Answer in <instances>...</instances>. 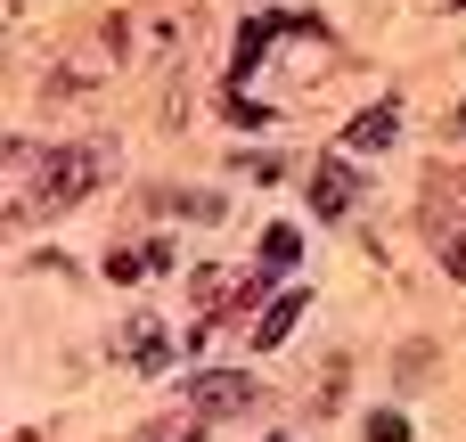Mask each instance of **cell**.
I'll list each match as a JSON object with an SVG mask.
<instances>
[{
	"label": "cell",
	"instance_id": "6da1fadb",
	"mask_svg": "<svg viewBox=\"0 0 466 442\" xmlns=\"http://www.w3.org/2000/svg\"><path fill=\"white\" fill-rule=\"evenodd\" d=\"M106 164H115V148H106V139L41 156V180H33V221H49V213H66L74 197H90V189L106 180Z\"/></svg>",
	"mask_w": 466,
	"mask_h": 442
},
{
	"label": "cell",
	"instance_id": "7a4b0ae2",
	"mask_svg": "<svg viewBox=\"0 0 466 442\" xmlns=\"http://www.w3.org/2000/svg\"><path fill=\"white\" fill-rule=\"evenodd\" d=\"M393 139H401V98L385 90V98H377L369 115H352V131H344V148H352V156H385Z\"/></svg>",
	"mask_w": 466,
	"mask_h": 442
},
{
	"label": "cell",
	"instance_id": "3957f363",
	"mask_svg": "<svg viewBox=\"0 0 466 442\" xmlns=\"http://www.w3.org/2000/svg\"><path fill=\"white\" fill-rule=\"evenodd\" d=\"M311 213H319V221H344V213H352V156H319V172H311Z\"/></svg>",
	"mask_w": 466,
	"mask_h": 442
},
{
	"label": "cell",
	"instance_id": "277c9868",
	"mask_svg": "<svg viewBox=\"0 0 466 442\" xmlns=\"http://www.w3.org/2000/svg\"><path fill=\"white\" fill-rule=\"evenodd\" d=\"M188 402L213 418V410H246L254 402V377H238V369H205V377H188Z\"/></svg>",
	"mask_w": 466,
	"mask_h": 442
},
{
	"label": "cell",
	"instance_id": "5b68a950",
	"mask_svg": "<svg viewBox=\"0 0 466 442\" xmlns=\"http://www.w3.org/2000/svg\"><path fill=\"white\" fill-rule=\"evenodd\" d=\"M123 353H131V369H147V377H156V369L172 361V336H164V320H147V312H139V320L123 328Z\"/></svg>",
	"mask_w": 466,
	"mask_h": 442
},
{
	"label": "cell",
	"instance_id": "8992f818",
	"mask_svg": "<svg viewBox=\"0 0 466 442\" xmlns=\"http://www.w3.org/2000/svg\"><path fill=\"white\" fill-rule=\"evenodd\" d=\"M303 303H311V295H303V287H287V295H279V303L262 312V328H254V344H262V353H270V344H287V328L303 320Z\"/></svg>",
	"mask_w": 466,
	"mask_h": 442
},
{
	"label": "cell",
	"instance_id": "52a82bcc",
	"mask_svg": "<svg viewBox=\"0 0 466 442\" xmlns=\"http://www.w3.org/2000/svg\"><path fill=\"white\" fill-rule=\"evenodd\" d=\"M287 262H295V230H270L262 238V271H287Z\"/></svg>",
	"mask_w": 466,
	"mask_h": 442
},
{
	"label": "cell",
	"instance_id": "ba28073f",
	"mask_svg": "<svg viewBox=\"0 0 466 442\" xmlns=\"http://www.w3.org/2000/svg\"><path fill=\"white\" fill-rule=\"evenodd\" d=\"M369 442H410V418H401V410H377V418H369Z\"/></svg>",
	"mask_w": 466,
	"mask_h": 442
},
{
	"label": "cell",
	"instance_id": "9c48e42d",
	"mask_svg": "<svg viewBox=\"0 0 466 442\" xmlns=\"http://www.w3.org/2000/svg\"><path fill=\"white\" fill-rule=\"evenodd\" d=\"M426 369H434V344H410V353H401V385H418Z\"/></svg>",
	"mask_w": 466,
	"mask_h": 442
},
{
	"label": "cell",
	"instance_id": "30bf717a",
	"mask_svg": "<svg viewBox=\"0 0 466 442\" xmlns=\"http://www.w3.org/2000/svg\"><path fill=\"white\" fill-rule=\"evenodd\" d=\"M442 271H451V279H466V230H459V238H442Z\"/></svg>",
	"mask_w": 466,
	"mask_h": 442
},
{
	"label": "cell",
	"instance_id": "8fae6325",
	"mask_svg": "<svg viewBox=\"0 0 466 442\" xmlns=\"http://www.w3.org/2000/svg\"><path fill=\"white\" fill-rule=\"evenodd\" d=\"M442 131H451V139H466V98L451 107V123H442Z\"/></svg>",
	"mask_w": 466,
	"mask_h": 442
}]
</instances>
